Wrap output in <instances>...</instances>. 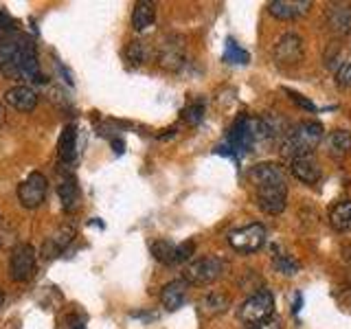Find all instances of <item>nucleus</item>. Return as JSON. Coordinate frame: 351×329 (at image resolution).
<instances>
[{
    "label": "nucleus",
    "instance_id": "1",
    "mask_svg": "<svg viewBox=\"0 0 351 329\" xmlns=\"http://www.w3.org/2000/svg\"><path fill=\"white\" fill-rule=\"evenodd\" d=\"M0 71L14 82H47V77L40 71L36 44L27 36H18V33H11V36L0 40Z\"/></svg>",
    "mask_w": 351,
    "mask_h": 329
},
{
    "label": "nucleus",
    "instance_id": "2",
    "mask_svg": "<svg viewBox=\"0 0 351 329\" xmlns=\"http://www.w3.org/2000/svg\"><path fill=\"white\" fill-rule=\"evenodd\" d=\"M248 180L255 186L257 206L268 215H279L288 206V180L279 164L259 162L248 171Z\"/></svg>",
    "mask_w": 351,
    "mask_h": 329
},
{
    "label": "nucleus",
    "instance_id": "3",
    "mask_svg": "<svg viewBox=\"0 0 351 329\" xmlns=\"http://www.w3.org/2000/svg\"><path fill=\"white\" fill-rule=\"evenodd\" d=\"M323 141V125L318 121H303V123L288 130V134L281 138V154L288 160L312 156L314 149Z\"/></svg>",
    "mask_w": 351,
    "mask_h": 329
},
{
    "label": "nucleus",
    "instance_id": "4",
    "mask_svg": "<svg viewBox=\"0 0 351 329\" xmlns=\"http://www.w3.org/2000/svg\"><path fill=\"white\" fill-rule=\"evenodd\" d=\"M272 312H274V294L263 288V290H257L255 294H250L248 299L239 305L237 318L241 325L252 327V325L270 318Z\"/></svg>",
    "mask_w": 351,
    "mask_h": 329
},
{
    "label": "nucleus",
    "instance_id": "5",
    "mask_svg": "<svg viewBox=\"0 0 351 329\" xmlns=\"http://www.w3.org/2000/svg\"><path fill=\"white\" fill-rule=\"evenodd\" d=\"M224 270H226V263L219 257H202V259L191 261L189 266L184 268L182 279L189 285L202 288V285H211L213 281H217L224 274Z\"/></svg>",
    "mask_w": 351,
    "mask_h": 329
},
{
    "label": "nucleus",
    "instance_id": "6",
    "mask_svg": "<svg viewBox=\"0 0 351 329\" xmlns=\"http://www.w3.org/2000/svg\"><path fill=\"white\" fill-rule=\"evenodd\" d=\"M38 255L29 244H18L9 255V277L16 283H27L36 274Z\"/></svg>",
    "mask_w": 351,
    "mask_h": 329
},
{
    "label": "nucleus",
    "instance_id": "7",
    "mask_svg": "<svg viewBox=\"0 0 351 329\" xmlns=\"http://www.w3.org/2000/svg\"><path fill=\"white\" fill-rule=\"evenodd\" d=\"M266 228L263 224H248L235 228L228 233V244L233 250L241 252V255H250V252H257L266 244Z\"/></svg>",
    "mask_w": 351,
    "mask_h": 329
},
{
    "label": "nucleus",
    "instance_id": "8",
    "mask_svg": "<svg viewBox=\"0 0 351 329\" xmlns=\"http://www.w3.org/2000/svg\"><path fill=\"white\" fill-rule=\"evenodd\" d=\"M49 180L40 171H31L25 180L18 184V200L25 208H38L47 200Z\"/></svg>",
    "mask_w": 351,
    "mask_h": 329
},
{
    "label": "nucleus",
    "instance_id": "9",
    "mask_svg": "<svg viewBox=\"0 0 351 329\" xmlns=\"http://www.w3.org/2000/svg\"><path fill=\"white\" fill-rule=\"evenodd\" d=\"M305 58V47L301 36L296 33H283V36L274 44V62L283 69H292V66H299Z\"/></svg>",
    "mask_w": 351,
    "mask_h": 329
},
{
    "label": "nucleus",
    "instance_id": "10",
    "mask_svg": "<svg viewBox=\"0 0 351 329\" xmlns=\"http://www.w3.org/2000/svg\"><path fill=\"white\" fill-rule=\"evenodd\" d=\"M184 42L180 36H169L158 47V64L169 73H178L184 66Z\"/></svg>",
    "mask_w": 351,
    "mask_h": 329
},
{
    "label": "nucleus",
    "instance_id": "11",
    "mask_svg": "<svg viewBox=\"0 0 351 329\" xmlns=\"http://www.w3.org/2000/svg\"><path fill=\"white\" fill-rule=\"evenodd\" d=\"M5 103L11 106L14 110H18V112L27 114V112H33L38 106V95L33 88L20 84V86H14L9 88V90L5 93Z\"/></svg>",
    "mask_w": 351,
    "mask_h": 329
},
{
    "label": "nucleus",
    "instance_id": "12",
    "mask_svg": "<svg viewBox=\"0 0 351 329\" xmlns=\"http://www.w3.org/2000/svg\"><path fill=\"white\" fill-rule=\"evenodd\" d=\"M290 173L294 175L296 180L303 184H316L321 180V164L314 156H301V158H292L290 160Z\"/></svg>",
    "mask_w": 351,
    "mask_h": 329
},
{
    "label": "nucleus",
    "instance_id": "13",
    "mask_svg": "<svg viewBox=\"0 0 351 329\" xmlns=\"http://www.w3.org/2000/svg\"><path fill=\"white\" fill-rule=\"evenodd\" d=\"M312 9L310 0H274L268 5V11L279 20H296Z\"/></svg>",
    "mask_w": 351,
    "mask_h": 329
},
{
    "label": "nucleus",
    "instance_id": "14",
    "mask_svg": "<svg viewBox=\"0 0 351 329\" xmlns=\"http://www.w3.org/2000/svg\"><path fill=\"white\" fill-rule=\"evenodd\" d=\"M186 290H189V283L184 279H176V281H169L167 285H162L160 290V303L167 312H176L180 310L186 301Z\"/></svg>",
    "mask_w": 351,
    "mask_h": 329
},
{
    "label": "nucleus",
    "instance_id": "15",
    "mask_svg": "<svg viewBox=\"0 0 351 329\" xmlns=\"http://www.w3.org/2000/svg\"><path fill=\"white\" fill-rule=\"evenodd\" d=\"M327 22L332 31L336 33H349L351 31V5L345 3H332L325 11Z\"/></svg>",
    "mask_w": 351,
    "mask_h": 329
},
{
    "label": "nucleus",
    "instance_id": "16",
    "mask_svg": "<svg viewBox=\"0 0 351 329\" xmlns=\"http://www.w3.org/2000/svg\"><path fill=\"white\" fill-rule=\"evenodd\" d=\"M58 158L62 164H75L77 160V127L73 123L66 125L62 132L58 143Z\"/></svg>",
    "mask_w": 351,
    "mask_h": 329
},
{
    "label": "nucleus",
    "instance_id": "17",
    "mask_svg": "<svg viewBox=\"0 0 351 329\" xmlns=\"http://www.w3.org/2000/svg\"><path fill=\"white\" fill-rule=\"evenodd\" d=\"M329 226L338 233H351V200H338L329 208Z\"/></svg>",
    "mask_w": 351,
    "mask_h": 329
},
{
    "label": "nucleus",
    "instance_id": "18",
    "mask_svg": "<svg viewBox=\"0 0 351 329\" xmlns=\"http://www.w3.org/2000/svg\"><path fill=\"white\" fill-rule=\"evenodd\" d=\"M156 22V5L149 0H141L136 3L134 11H132V29L134 31H145Z\"/></svg>",
    "mask_w": 351,
    "mask_h": 329
},
{
    "label": "nucleus",
    "instance_id": "19",
    "mask_svg": "<svg viewBox=\"0 0 351 329\" xmlns=\"http://www.w3.org/2000/svg\"><path fill=\"white\" fill-rule=\"evenodd\" d=\"M58 195H60V202L64 213H75L80 208V200H82V193H80V186L73 178H66L60 186H58Z\"/></svg>",
    "mask_w": 351,
    "mask_h": 329
},
{
    "label": "nucleus",
    "instance_id": "20",
    "mask_svg": "<svg viewBox=\"0 0 351 329\" xmlns=\"http://www.w3.org/2000/svg\"><path fill=\"white\" fill-rule=\"evenodd\" d=\"M75 237V228L71 224H66V226H60L58 228V233H55L47 244H44V257L51 259L55 255H60V252L71 244Z\"/></svg>",
    "mask_w": 351,
    "mask_h": 329
},
{
    "label": "nucleus",
    "instance_id": "21",
    "mask_svg": "<svg viewBox=\"0 0 351 329\" xmlns=\"http://www.w3.org/2000/svg\"><path fill=\"white\" fill-rule=\"evenodd\" d=\"M197 307H200V312L204 316H219V314H224L228 307H230V299L226 294L222 292H208L206 296H202L200 303H197Z\"/></svg>",
    "mask_w": 351,
    "mask_h": 329
},
{
    "label": "nucleus",
    "instance_id": "22",
    "mask_svg": "<svg viewBox=\"0 0 351 329\" xmlns=\"http://www.w3.org/2000/svg\"><path fill=\"white\" fill-rule=\"evenodd\" d=\"M327 145L332 156H345L351 151V132L349 130H334L327 136Z\"/></svg>",
    "mask_w": 351,
    "mask_h": 329
},
{
    "label": "nucleus",
    "instance_id": "23",
    "mask_svg": "<svg viewBox=\"0 0 351 329\" xmlns=\"http://www.w3.org/2000/svg\"><path fill=\"white\" fill-rule=\"evenodd\" d=\"M176 246L169 239H156L152 244V255L156 261L165 263V266H176Z\"/></svg>",
    "mask_w": 351,
    "mask_h": 329
},
{
    "label": "nucleus",
    "instance_id": "24",
    "mask_svg": "<svg viewBox=\"0 0 351 329\" xmlns=\"http://www.w3.org/2000/svg\"><path fill=\"white\" fill-rule=\"evenodd\" d=\"M149 58V47L143 40H132L125 47V62L130 66H143Z\"/></svg>",
    "mask_w": 351,
    "mask_h": 329
},
{
    "label": "nucleus",
    "instance_id": "25",
    "mask_svg": "<svg viewBox=\"0 0 351 329\" xmlns=\"http://www.w3.org/2000/svg\"><path fill=\"white\" fill-rule=\"evenodd\" d=\"M272 263L279 272L285 274V277H294V274L301 270V263L292 255H288V252H277V255H272Z\"/></svg>",
    "mask_w": 351,
    "mask_h": 329
},
{
    "label": "nucleus",
    "instance_id": "26",
    "mask_svg": "<svg viewBox=\"0 0 351 329\" xmlns=\"http://www.w3.org/2000/svg\"><path fill=\"white\" fill-rule=\"evenodd\" d=\"M222 60L226 64H241V66H246L250 62V55L239 47V44H235L233 38H228L226 40V51L222 55Z\"/></svg>",
    "mask_w": 351,
    "mask_h": 329
},
{
    "label": "nucleus",
    "instance_id": "27",
    "mask_svg": "<svg viewBox=\"0 0 351 329\" xmlns=\"http://www.w3.org/2000/svg\"><path fill=\"white\" fill-rule=\"evenodd\" d=\"M182 119L189 125H197V123H200V121L204 119V101H202V99H200V101H193V103L186 106L182 110Z\"/></svg>",
    "mask_w": 351,
    "mask_h": 329
},
{
    "label": "nucleus",
    "instance_id": "28",
    "mask_svg": "<svg viewBox=\"0 0 351 329\" xmlns=\"http://www.w3.org/2000/svg\"><path fill=\"white\" fill-rule=\"evenodd\" d=\"M193 252H195V244H193V241H184V244H180L178 248H176V263L189 261L193 257Z\"/></svg>",
    "mask_w": 351,
    "mask_h": 329
},
{
    "label": "nucleus",
    "instance_id": "29",
    "mask_svg": "<svg viewBox=\"0 0 351 329\" xmlns=\"http://www.w3.org/2000/svg\"><path fill=\"white\" fill-rule=\"evenodd\" d=\"M285 93H288V97L292 99V101L299 106V108H303V110H307V112H316V106L310 101V99H305L301 93H296V90H290V88H285Z\"/></svg>",
    "mask_w": 351,
    "mask_h": 329
},
{
    "label": "nucleus",
    "instance_id": "30",
    "mask_svg": "<svg viewBox=\"0 0 351 329\" xmlns=\"http://www.w3.org/2000/svg\"><path fill=\"white\" fill-rule=\"evenodd\" d=\"M248 329H283V323H281L279 316H270V318H266V321H261V323L252 325Z\"/></svg>",
    "mask_w": 351,
    "mask_h": 329
},
{
    "label": "nucleus",
    "instance_id": "31",
    "mask_svg": "<svg viewBox=\"0 0 351 329\" xmlns=\"http://www.w3.org/2000/svg\"><path fill=\"white\" fill-rule=\"evenodd\" d=\"M338 86H351V62L340 66V71H338Z\"/></svg>",
    "mask_w": 351,
    "mask_h": 329
},
{
    "label": "nucleus",
    "instance_id": "32",
    "mask_svg": "<svg viewBox=\"0 0 351 329\" xmlns=\"http://www.w3.org/2000/svg\"><path fill=\"white\" fill-rule=\"evenodd\" d=\"M14 25H16L14 18H11L5 9H0V29H7V31H11V29H14Z\"/></svg>",
    "mask_w": 351,
    "mask_h": 329
},
{
    "label": "nucleus",
    "instance_id": "33",
    "mask_svg": "<svg viewBox=\"0 0 351 329\" xmlns=\"http://www.w3.org/2000/svg\"><path fill=\"white\" fill-rule=\"evenodd\" d=\"M112 147H114L117 154H123V141H121V138H112Z\"/></svg>",
    "mask_w": 351,
    "mask_h": 329
},
{
    "label": "nucleus",
    "instance_id": "34",
    "mask_svg": "<svg viewBox=\"0 0 351 329\" xmlns=\"http://www.w3.org/2000/svg\"><path fill=\"white\" fill-rule=\"evenodd\" d=\"M301 307H303V296L301 294H296V303H294V314H299L301 312Z\"/></svg>",
    "mask_w": 351,
    "mask_h": 329
},
{
    "label": "nucleus",
    "instance_id": "35",
    "mask_svg": "<svg viewBox=\"0 0 351 329\" xmlns=\"http://www.w3.org/2000/svg\"><path fill=\"white\" fill-rule=\"evenodd\" d=\"M69 329H86V325H84V321H71Z\"/></svg>",
    "mask_w": 351,
    "mask_h": 329
},
{
    "label": "nucleus",
    "instance_id": "36",
    "mask_svg": "<svg viewBox=\"0 0 351 329\" xmlns=\"http://www.w3.org/2000/svg\"><path fill=\"white\" fill-rule=\"evenodd\" d=\"M3 305H5V292L0 290V310H3Z\"/></svg>",
    "mask_w": 351,
    "mask_h": 329
},
{
    "label": "nucleus",
    "instance_id": "37",
    "mask_svg": "<svg viewBox=\"0 0 351 329\" xmlns=\"http://www.w3.org/2000/svg\"><path fill=\"white\" fill-rule=\"evenodd\" d=\"M0 123H3V108H0Z\"/></svg>",
    "mask_w": 351,
    "mask_h": 329
}]
</instances>
